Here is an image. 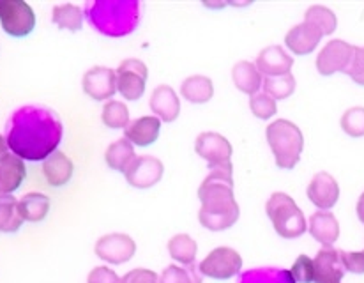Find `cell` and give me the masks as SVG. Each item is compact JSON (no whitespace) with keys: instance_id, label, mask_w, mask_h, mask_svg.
<instances>
[{"instance_id":"obj_4","label":"cell","mask_w":364,"mask_h":283,"mask_svg":"<svg viewBox=\"0 0 364 283\" xmlns=\"http://www.w3.org/2000/svg\"><path fill=\"white\" fill-rule=\"evenodd\" d=\"M90 23L108 36L129 34L138 21V4L92 2L87 6Z\"/></svg>"},{"instance_id":"obj_22","label":"cell","mask_w":364,"mask_h":283,"mask_svg":"<svg viewBox=\"0 0 364 283\" xmlns=\"http://www.w3.org/2000/svg\"><path fill=\"white\" fill-rule=\"evenodd\" d=\"M73 172H75V165L69 159V156H65L62 151H55L53 154H50L43 163V176L53 188L68 184L71 181Z\"/></svg>"},{"instance_id":"obj_38","label":"cell","mask_w":364,"mask_h":283,"mask_svg":"<svg viewBox=\"0 0 364 283\" xmlns=\"http://www.w3.org/2000/svg\"><path fill=\"white\" fill-rule=\"evenodd\" d=\"M341 262H343L345 271H350L354 274H364V250L363 252H343L340 250Z\"/></svg>"},{"instance_id":"obj_41","label":"cell","mask_w":364,"mask_h":283,"mask_svg":"<svg viewBox=\"0 0 364 283\" xmlns=\"http://www.w3.org/2000/svg\"><path fill=\"white\" fill-rule=\"evenodd\" d=\"M358 216L359 220H361V223L364 225V193L359 197V202H358Z\"/></svg>"},{"instance_id":"obj_18","label":"cell","mask_w":364,"mask_h":283,"mask_svg":"<svg viewBox=\"0 0 364 283\" xmlns=\"http://www.w3.org/2000/svg\"><path fill=\"white\" fill-rule=\"evenodd\" d=\"M149 107L154 112V117L165 122H173L181 114L179 97H177L176 90L168 85L156 87L149 100Z\"/></svg>"},{"instance_id":"obj_2","label":"cell","mask_w":364,"mask_h":283,"mask_svg":"<svg viewBox=\"0 0 364 283\" xmlns=\"http://www.w3.org/2000/svg\"><path fill=\"white\" fill-rule=\"evenodd\" d=\"M198 198L202 202L198 220L209 230H227L234 227L241 216V209L234 197L232 169H210L209 176L200 184Z\"/></svg>"},{"instance_id":"obj_7","label":"cell","mask_w":364,"mask_h":283,"mask_svg":"<svg viewBox=\"0 0 364 283\" xmlns=\"http://www.w3.org/2000/svg\"><path fill=\"white\" fill-rule=\"evenodd\" d=\"M241 269L242 257L228 246H220V248L213 250L198 266L202 277H209L213 280H228V278L237 277Z\"/></svg>"},{"instance_id":"obj_37","label":"cell","mask_w":364,"mask_h":283,"mask_svg":"<svg viewBox=\"0 0 364 283\" xmlns=\"http://www.w3.org/2000/svg\"><path fill=\"white\" fill-rule=\"evenodd\" d=\"M345 75L350 76L358 85H364V48L361 46H355L354 57L345 70Z\"/></svg>"},{"instance_id":"obj_33","label":"cell","mask_w":364,"mask_h":283,"mask_svg":"<svg viewBox=\"0 0 364 283\" xmlns=\"http://www.w3.org/2000/svg\"><path fill=\"white\" fill-rule=\"evenodd\" d=\"M159 283H202V273L193 264L188 267L168 266L159 277Z\"/></svg>"},{"instance_id":"obj_1","label":"cell","mask_w":364,"mask_h":283,"mask_svg":"<svg viewBox=\"0 0 364 283\" xmlns=\"http://www.w3.org/2000/svg\"><path fill=\"white\" fill-rule=\"evenodd\" d=\"M62 139L59 115L46 107H21L7 121L6 142L14 156L41 161L57 151Z\"/></svg>"},{"instance_id":"obj_31","label":"cell","mask_w":364,"mask_h":283,"mask_svg":"<svg viewBox=\"0 0 364 283\" xmlns=\"http://www.w3.org/2000/svg\"><path fill=\"white\" fill-rule=\"evenodd\" d=\"M101 121L107 128L112 129H126L129 126V108L122 101L110 100L103 107Z\"/></svg>"},{"instance_id":"obj_6","label":"cell","mask_w":364,"mask_h":283,"mask_svg":"<svg viewBox=\"0 0 364 283\" xmlns=\"http://www.w3.org/2000/svg\"><path fill=\"white\" fill-rule=\"evenodd\" d=\"M0 25L13 38H25L36 27V14L23 0H0Z\"/></svg>"},{"instance_id":"obj_23","label":"cell","mask_w":364,"mask_h":283,"mask_svg":"<svg viewBox=\"0 0 364 283\" xmlns=\"http://www.w3.org/2000/svg\"><path fill=\"white\" fill-rule=\"evenodd\" d=\"M181 94L186 101L193 105H203L213 100V80L203 75H193L186 78L181 85Z\"/></svg>"},{"instance_id":"obj_15","label":"cell","mask_w":364,"mask_h":283,"mask_svg":"<svg viewBox=\"0 0 364 283\" xmlns=\"http://www.w3.org/2000/svg\"><path fill=\"white\" fill-rule=\"evenodd\" d=\"M315 283H340L345 277V267L341 262L340 250L322 248L313 259Z\"/></svg>"},{"instance_id":"obj_35","label":"cell","mask_w":364,"mask_h":283,"mask_svg":"<svg viewBox=\"0 0 364 283\" xmlns=\"http://www.w3.org/2000/svg\"><path fill=\"white\" fill-rule=\"evenodd\" d=\"M250 108L253 112L255 117L262 119V121H267V119L274 117L276 112H278V105L276 100H272L269 94H253L250 97Z\"/></svg>"},{"instance_id":"obj_32","label":"cell","mask_w":364,"mask_h":283,"mask_svg":"<svg viewBox=\"0 0 364 283\" xmlns=\"http://www.w3.org/2000/svg\"><path fill=\"white\" fill-rule=\"evenodd\" d=\"M304 21H309L311 25H315L322 36H329L336 31L338 20L336 14L326 6H311L304 14Z\"/></svg>"},{"instance_id":"obj_34","label":"cell","mask_w":364,"mask_h":283,"mask_svg":"<svg viewBox=\"0 0 364 283\" xmlns=\"http://www.w3.org/2000/svg\"><path fill=\"white\" fill-rule=\"evenodd\" d=\"M341 129L352 139L364 137V108L352 107L341 117Z\"/></svg>"},{"instance_id":"obj_9","label":"cell","mask_w":364,"mask_h":283,"mask_svg":"<svg viewBox=\"0 0 364 283\" xmlns=\"http://www.w3.org/2000/svg\"><path fill=\"white\" fill-rule=\"evenodd\" d=\"M117 75V90L127 101H136L144 96L147 83V66L138 59L122 60L115 71Z\"/></svg>"},{"instance_id":"obj_8","label":"cell","mask_w":364,"mask_h":283,"mask_svg":"<svg viewBox=\"0 0 364 283\" xmlns=\"http://www.w3.org/2000/svg\"><path fill=\"white\" fill-rule=\"evenodd\" d=\"M195 151L209 163L210 169H232V144L220 133H200L195 142Z\"/></svg>"},{"instance_id":"obj_27","label":"cell","mask_w":364,"mask_h":283,"mask_svg":"<svg viewBox=\"0 0 364 283\" xmlns=\"http://www.w3.org/2000/svg\"><path fill=\"white\" fill-rule=\"evenodd\" d=\"M196 252H198L196 241L188 234H177L168 241L170 257L182 266H191L196 259Z\"/></svg>"},{"instance_id":"obj_36","label":"cell","mask_w":364,"mask_h":283,"mask_svg":"<svg viewBox=\"0 0 364 283\" xmlns=\"http://www.w3.org/2000/svg\"><path fill=\"white\" fill-rule=\"evenodd\" d=\"M290 278L294 283H315V269H313V259L308 255L297 257L296 262L290 267Z\"/></svg>"},{"instance_id":"obj_17","label":"cell","mask_w":364,"mask_h":283,"mask_svg":"<svg viewBox=\"0 0 364 283\" xmlns=\"http://www.w3.org/2000/svg\"><path fill=\"white\" fill-rule=\"evenodd\" d=\"M322 38V32L315 25H311L309 21H303V23L290 28L289 34L285 36V45L294 55H308L318 46Z\"/></svg>"},{"instance_id":"obj_12","label":"cell","mask_w":364,"mask_h":283,"mask_svg":"<svg viewBox=\"0 0 364 283\" xmlns=\"http://www.w3.org/2000/svg\"><path fill=\"white\" fill-rule=\"evenodd\" d=\"M96 255L108 264H124L133 259L136 245L127 234H107L96 242Z\"/></svg>"},{"instance_id":"obj_26","label":"cell","mask_w":364,"mask_h":283,"mask_svg":"<svg viewBox=\"0 0 364 283\" xmlns=\"http://www.w3.org/2000/svg\"><path fill=\"white\" fill-rule=\"evenodd\" d=\"M134 158H136V154H134V145L126 139H119L117 142H114L107 149V154H105L107 165L112 170H117V172L122 173L126 172L127 166L133 163Z\"/></svg>"},{"instance_id":"obj_28","label":"cell","mask_w":364,"mask_h":283,"mask_svg":"<svg viewBox=\"0 0 364 283\" xmlns=\"http://www.w3.org/2000/svg\"><path fill=\"white\" fill-rule=\"evenodd\" d=\"M23 223L20 209H18V201L13 195H0V232L11 234L16 232Z\"/></svg>"},{"instance_id":"obj_19","label":"cell","mask_w":364,"mask_h":283,"mask_svg":"<svg viewBox=\"0 0 364 283\" xmlns=\"http://www.w3.org/2000/svg\"><path fill=\"white\" fill-rule=\"evenodd\" d=\"M27 177L23 159L7 152L0 159V195H11L23 184Z\"/></svg>"},{"instance_id":"obj_30","label":"cell","mask_w":364,"mask_h":283,"mask_svg":"<svg viewBox=\"0 0 364 283\" xmlns=\"http://www.w3.org/2000/svg\"><path fill=\"white\" fill-rule=\"evenodd\" d=\"M262 87H264V92L269 94L272 100H287L296 90V78L292 73L283 76H267L262 80Z\"/></svg>"},{"instance_id":"obj_13","label":"cell","mask_w":364,"mask_h":283,"mask_svg":"<svg viewBox=\"0 0 364 283\" xmlns=\"http://www.w3.org/2000/svg\"><path fill=\"white\" fill-rule=\"evenodd\" d=\"M82 87L90 100H110L117 92V75L110 68L96 66L83 75Z\"/></svg>"},{"instance_id":"obj_24","label":"cell","mask_w":364,"mask_h":283,"mask_svg":"<svg viewBox=\"0 0 364 283\" xmlns=\"http://www.w3.org/2000/svg\"><path fill=\"white\" fill-rule=\"evenodd\" d=\"M232 80L241 92L250 94V96L257 94L262 87L260 71L250 60H241V63L235 64L234 70H232Z\"/></svg>"},{"instance_id":"obj_29","label":"cell","mask_w":364,"mask_h":283,"mask_svg":"<svg viewBox=\"0 0 364 283\" xmlns=\"http://www.w3.org/2000/svg\"><path fill=\"white\" fill-rule=\"evenodd\" d=\"M52 20L64 31L78 32L83 25V11L75 4H62L53 7Z\"/></svg>"},{"instance_id":"obj_16","label":"cell","mask_w":364,"mask_h":283,"mask_svg":"<svg viewBox=\"0 0 364 283\" xmlns=\"http://www.w3.org/2000/svg\"><path fill=\"white\" fill-rule=\"evenodd\" d=\"M257 70L260 71V75L267 76H283L289 75L290 70L294 66V59L278 45L267 46V48L262 50L257 57V63H255Z\"/></svg>"},{"instance_id":"obj_39","label":"cell","mask_w":364,"mask_h":283,"mask_svg":"<svg viewBox=\"0 0 364 283\" xmlns=\"http://www.w3.org/2000/svg\"><path fill=\"white\" fill-rule=\"evenodd\" d=\"M119 283H159V277L151 269L145 267H138V269H131L121 278Z\"/></svg>"},{"instance_id":"obj_20","label":"cell","mask_w":364,"mask_h":283,"mask_svg":"<svg viewBox=\"0 0 364 283\" xmlns=\"http://www.w3.org/2000/svg\"><path fill=\"white\" fill-rule=\"evenodd\" d=\"M159 132H161V121L154 115H145L129 122V126L124 129V139L138 147H147L158 140Z\"/></svg>"},{"instance_id":"obj_40","label":"cell","mask_w":364,"mask_h":283,"mask_svg":"<svg viewBox=\"0 0 364 283\" xmlns=\"http://www.w3.org/2000/svg\"><path fill=\"white\" fill-rule=\"evenodd\" d=\"M121 278L114 273L108 267H96V269L90 271L89 274V283H119Z\"/></svg>"},{"instance_id":"obj_42","label":"cell","mask_w":364,"mask_h":283,"mask_svg":"<svg viewBox=\"0 0 364 283\" xmlns=\"http://www.w3.org/2000/svg\"><path fill=\"white\" fill-rule=\"evenodd\" d=\"M6 154H7V142L2 135H0V159H2Z\"/></svg>"},{"instance_id":"obj_5","label":"cell","mask_w":364,"mask_h":283,"mask_svg":"<svg viewBox=\"0 0 364 283\" xmlns=\"http://www.w3.org/2000/svg\"><path fill=\"white\" fill-rule=\"evenodd\" d=\"M265 213L272 221L276 234L282 235L283 239L301 237L308 230V221L290 195L282 191L272 193L265 204Z\"/></svg>"},{"instance_id":"obj_14","label":"cell","mask_w":364,"mask_h":283,"mask_svg":"<svg viewBox=\"0 0 364 283\" xmlns=\"http://www.w3.org/2000/svg\"><path fill=\"white\" fill-rule=\"evenodd\" d=\"M306 193H308L309 202L316 205L320 211H329L340 198V184L331 173L318 172L309 181Z\"/></svg>"},{"instance_id":"obj_10","label":"cell","mask_w":364,"mask_h":283,"mask_svg":"<svg viewBox=\"0 0 364 283\" xmlns=\"http://www.w3.org/2000/svg\"><path fill=\"white\" fill-rule=\"evenodd\" d=\"M163 172H165V166H163L161 159L154 158V156H136L133 163L127 166L124 176L133 188L147 190L161 181Z\"/></svg>"},{"instance_id":"obj_11","label":"cell","mask_w":364,"mask_h":283,"mask_svg":"<svg viewBox=\"0 0 364 283\" xmlns=\"http://www.w3.org/2000/svg\"><path fill=\"white\" fill-rule=\"evenodd\" d=\"M354 50L355 46L348 45L343 39H333L316 57V70L322 76H331L338 71L345 73L354 57Z\"/></svg>"},{"instance_id":"obj_21","label":"cell","mask_w":364,"mask_h":283,"mask_svg":"<svg viewBox=\"0 0 364 283\" xmlns=\"http://www.w3.org/2000/svg\"><path fill=\"white\" fill-rule=\"evenodd\" d=\"M309 234L315 237V241L322 242L323 246L331 248L340 237V223L336 216L329 211L313 213L309 216Z\"/></svg>"},{"instance_id":"obj_3","label":"cell","mask_w":364,"mask_h":283,"mask_svg":"<svg viewBox=\"0 0 364 283\" xmlns=\"http://www.w3.org/2000/svg\"><path fill=\"white\" fill-rule=\"evenodd\" d=\"M265 137L278 169L292 170L299 163L304 149V137L299 126L287 119H278L267 126Z\"/></svg>"},{"instance_id":"obj_25","label":"cell","mask_w":364,"mask_h":283,"mask_svg":"<svg viewBox=\"0 0 364 283\" xmlns=\"http://www.w3.org/2000/svg\"><path fill=\"white\" fill-rule=\"evenodd\" d=\"M18 209H20L23 221H31V223H39L48 216L50 211V198L43 193H32L23 195L18 201Z\"/></svg>"}]
</instances>
